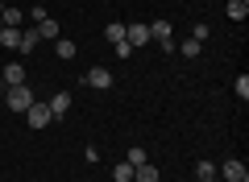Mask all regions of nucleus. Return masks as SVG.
Returning a JSON list of instances; mask_svg holds the SVG:
<instances>
[{"mask_svg":"<svg viewBox=\"0 0 249 182\" xmlns=\"http://www.w3.org/2000/svg\"><path fill=\"white\" fill-rule=\"evenodd\" d=\"M216 178L220 182H249V170H245L241 157H224V162L216 165Z\"/></svg>","mask_w":249,"mask_h":182,"instance_id":"nucleus-1","label":"nucleus"},{"mask_svg":"<svg viewBox=\"0 0 249 182\" xmlns=\"http://www.w3.org/2000/svg\"><path fill=\"white\" fill-rule=\"evenodd\" d=\"M4 99H9V112H21V116H25V108L34 104V91H29L25 83H21V87H4Z\"/></svg>","mask_w":249,"mask_h":182,"instance_id":"nucleus-2","label":"nucleus"},{"mask_svg":"<svg viewBox=\"0 0 249 182\" xmlns=\"http://www.w3.org/2000/svg\"><path fill=\"white\" fill-rule=\"evenodd\" d=\"M25 120H29V129H46V124H50L54 116H50V108H46L42 99H34V104L25 108Z\"/></svg>","mask_w":249,"mask_h":182,"instance_id":"nucleus-3","label":"nucleus"},{"mask_svg":"<svg viewBox=\"0 0 249 182\" xmlns=\"http://www.w3.org/2000/svg\"><path fill=\"white\" fill-rule=\"evenodd\" d=\"M150 37L158 46H166V50H175V25H170V21H154L150 25Z\"/></svg>","mask_w":249,"mask_h":182,"instance_id":"nucleus-4","label":"nucleus"},{"mask_svg":"<svg viewBox=\"0 0 249 182\" xmlns=\"http://www.w3.org/2000/svg\"><path fill=\"white\" fill-rule=\"evenodd\" d=\"M83 83L96 87V91H108V87H112V70H108V66H91L88 75H83Z\"/></svg>","mask_w":249,"mask_h":182,"instance_id":"nucleus-5","label":"nucleus"},{"mask_svg":"<svg viewBox=\"0 0 249 182\" xmlns=\"http://www.w3.org/2000/svg\"><path fill=\"white\" fill-rule=\"evenodd\" d=\"M124 42L133 46V50H142V46H150V25H124Z\"/></svg>","mask_w":249,"mask_h":182,"instance_id":"nucleus-6","label":"nucleus"},{"mask_svg":"<svg viewBox=\"0 0 249 182\" xmlns=\"http://www.w3.org/2000/svg\"><path fill=\"white\" fill-rule=\"evenodd\" d=\"M46 108H50L54 120H58V116H67V112H71V91H54V96L46 99Z\"/></svg>","mask_w":249,"mask_h":182,"instance_id":"nucleus-7","label":"nucleus"},{"mask_svg":"<svg viewBox=\"0 0 249 182\" xmlns=\"http://www.w3.org/2000/svg\"><path fill=\"white\" fill-rule=\"evenodd\" d=\"M0 83H4V87H21V83H25V66H21V62H9L4 75H0Z\"/></svg>","mask_w":249,"mask_h":182,"instance_id":"nucleus-8","label":"nucleus"},{"mask_svg":"<svg viewBox=\"0 0 249 182\" xmlns=\"http://www.w3.org/2000/svg\"><path fill=\"white\" fill-rule=\"evenodd\" d=\"M37 37H46V42H58V37H62V25H58L54 17H42V21H37Z\"/></svg>","mask_w":249,"mask_h":182,"instance_id":"nucleus-9","label":"nucleus"},{"mask_svg":"<svg viewBox=\"0 0 249 182\" xmlns=\"http://www.w3.org/2000/svg\"><path fill=\"white\" fill-rule=\"evenodd\" d=\"M133 182H162V170H158V165H150V162H142L133 170Z\"/></svg>","mask_w":249,"mask_h":182,"instance_id":"nucleus-10","label":"nucleus"},{"mask_svg":"<svg viewBox=\"0 0 249 182\" xmlns=\"http://www.w3.org/2000/svg\"><path fill=\"white\" fill-rule=\"evenodd\" d=\"M21 21H25V13L13 9V4H4V13H0V25H4V29H21Z\"/></svg>","mask_w":249,"mask_h":182,"instance_id":"nucleus-11","label":"nucleus"},{"mask_svg":"<svg viewBox=\"0 0 249 182\" xmlns=\"http://www.w3.org/2000/svg\"><path fill=\"white\" fill-rule=\"evenodd\" d=\"M0 46L4 50H21V29H0Z\"/></svg>","mask_w":249,"mask_h":182,"instance_id":"nucleus-12","label":"nucleus"},{"mask_svg":"<svg viewBox=\"0 0 249 182\" xmlns=\"http://www.w3.org/2000/svg\"><path fill=\"white\" fill-rule=\"evenodd\" d=\"M178 54H183V58H199V54H204V42H196V37H187V42L178 46Z\"/></svg>","mask_w":249,"mask_h":182,"instance_id":"nucleus-13","label":"nucleus"},{"mask_svg":"<svg viewBox=\"0 0 249 182\" xmlns=\"http://www.w3.org/2000/svg\"><path fill=\"white\" fill-rule=\"evenodd\" d=\"M229 17L232 21H245L249 17V0H229Z\"/></svg>","mask_w":249,"mask_h":182,"instance_id":"nucleus-14","label":"nucleus"},{"mask_svg":"<svg viewBox=\"0 0 249 182\" xmlns=\"http://www.w3.org/2000/svg\"><path fill=\"white\" fill-rule=\"evenodd\" d=\"M37 42H42V37H37V25H34V29H21V54H29Z\"/></svg>","mask_w":249,"mask_h":182,"instance_id":"nucleus-15","label":"nucleus"},{"mask_svg":"<svg viewBox=\"0 0 249 182\" xmlns=\"http://www.w3.org/2000/svg\"><path fill=\"white\" fill-rule=\"evenodd\" d=\"M112 182H133V165H129V162H116L112 165Z\"/></svg>","mask_w":249,"mask_h":182,"instance_id":"nucleus-16","label":"nucleus"},{"mask_svg":"<svg viewBox=\"0 0 249 182\" xmlns=\"http://www.w3.org/2000/svg\"><path fill=\"white\" fill-rule=\"evenodd\" d=\"M54 54H58V58H75V42L71 37H58V42H54Z\"/></svg>","mask_w":249,"mask_h":182,"instance_id":"nucleus-17","label":"nucleus"},{"mask_svg":"<svg viewBox=\"0 0 249 182\" xmlns=\"http://www.w3.org/2000/svg\"><path fill=\"white\" fill-rule=\"evenodd\" d=\"M124 162H129V165H133V170H137V165L145 162V149H142V145H133V149H129V153H124Z\"/></svg>","mask_w":249,"mask_h":182,"instance_id":"nucleus-18","label":"nucleus"},{"mask_svg":"<svg viewBox=\"0 0 249 182\" xmlns=\"http://www.w3.org/2000/svg\"><path fill=\"white\" fill-rule=\"evenodd\" d=\"M196 174H199V182L216 178V162H199V165H196Z\"/></svg>","mask_w":249,"mask_h":182,"instance_id":"nucleus-19","label":"nucleus"},{"mask_svg":"<svg viewBox=\"0 0 249 182\" xmlns=\"http://www.w3.org/2000/svg\"><path fill=\"white\" fill-rule=\"evenodd\" d=\"M241 99H249V75H237V87H232Z\"/></svg>","mask_w":249,"mask_h":182,"instance_id":"nucleus-20","label":"nucleus"},{"mask_svg":"<svg viewBox=\"0 0 249 182\" xmlns=\"http://www.w3.org/2000/svg\"><path fill=\"white\" fill-rule=\"evenodd\" d=\"M108 42H112V46L124 42V25H108Z\"/></svg>","mask_w":249,"mask_h":182,"instance_id":"nucleus-21","label":"nucleus"},{"mask_svg":"<svg viewBox=\"0 0 249 182\" xmlns=\"http://www.w3.org/2000/svg\"><path fill=\"white\" fill-rule=\"evenodd\" d=\"M112 50H116V58H129V54H133V46H129V42H116Z\"/></svg>","mask_w":249,"mask_h":182,"instance_id":"nucleus-22","label":"nucleus"},{"mask_svg":"<svg viewBox=\"0 0 249 182\" xmlns=\"http://www.w3.org/2000/svg\"><path fill=\"white\" fill-rule=\"evenodd\" d=\"M191 37L196 42H208V25H191Z\"/></svg>","mask_w":249,"mask_h":182,"instance_id":"nucleus-23","label":"nucleus"},{"mask_svg":"<svg viewBox=\"0 0 249 182\" xmlns=\"http://www.w3.org/2000/svg\"><path fill=\"white\" fill-rule=\"evenodd\" d=\"M208 182H220V178H208Z\"/></svg>","mask_w":249,"mask_h":182,"instance_id":"nucleus-24","label":"nucleus"},{"mask_svg":"<svg viewBox=\"0 0 249 182\" xmlns=\"http://www.w3.org/2000/svg\"><path fill=\"white\" fill-rule=\"evenodd\" d=\"M0 29H4V25H0Z\"/></svg>","mask_w":249,"mask_h":182,"instance_id":"nucleus-25","label":"nucleus"}]
</instances>
